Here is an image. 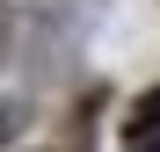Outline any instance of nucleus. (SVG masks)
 Wrapping results in <instances>:
<instances>
[{
  "mask_svg": "<svg viewBox=\"0 0 160 152\" xmlns=\"http://www.w3.org/2000/svg\"><path fill=\"white\" fill-rule=\"evenodd\" d=\"M124 152H160V87H146L124 116Z\"/></svg>",
  "mask_w": 160,
  "mask_h": 152,
  "instance_id": "obj_1",
  "label": "nucleus"
},
{
  "mask_svg": "<svg viewBox=\"0 0 160 152\" xmlns=\"http://www.w3.org/2000/svg\"><path fill=\"white\" fill-rule=\"evenodd\" d=\"M8 131H15V123H8V109H0V138H8Z\"/></svg>",
  "mask_w": 160,
  "mask_h": 152,
  "instance_id": "obj_2",
  "label": "nucleus"
}]
</instances>
